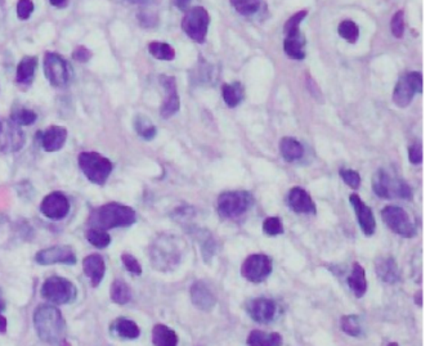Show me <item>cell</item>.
Returning a JSON list of instances; mask_svg holds the SVG:
<instances>
[{
    "label": "cell",
    "mask_w": 439,
    "mask_h": 346,
    "mask_svg": "<svg viewBox=\"0 0 439 346\" xmlns=\"http://www.w3.org/2000/svg\"><path fill=\"white\" fill-rule=\"evenodd\" d=\"M33 322L38 336L44 343L62 345L66 341V322L54 305H39L34 312Z\"/></svg>",
    "instance_id": "6da1fadb"
},
{
    "label": "cell",
    "mask_w": 439,
    "mask_h": 346,
    "mask_svg": "<svg viewBox=\"0 0 439 346\" xmlns=\"http://www.w3.org/2000/svg\"><path fill=\"white\" fill-rule=\"evenodd\" d=\"M137 222V213L131 206L119 202H108L96 207L88 218L89 228L110 231L115 228L131 227Z\"/></svg>",
    "instance_id": "7a4b0ae2"
},
{
    "label": "cell",
    "mask_w": 439,
    "mask_h": 346,
    "mask_svg": "<svg viewBox=\"0 0 439 346\" xmlns=\"http://www.w3.org/2000/svg\"><path fill=\"white\" fill-rule=\"evenodd\" d=\"M186 245L182 239L173 234L160 236L152 243L149 250V257L155 269L158 271H172L177 268L182 260Z\"/></svg>",
    "instance_id": "3957f363"
},
{
    "label": "cell",
    "mask_w": 439,
    "mask_h": 346,
    "mask_svg": "<svg viewBox=\"0 0 439 346\" xmlns=\"http://www.w3.org/2000/svg\"><path fill=\"white\" fill-rule=\"evenodd\" d=\"M77 164L88 181L97 186H103L114 170L111 160L98 152H82L77 157Z\"/></svg>",
    "instance_id": "277c9868"
},
{
    "label": "cell",
    "mask_w": 439,
    "mask_h": 346,
    "mask_svg": "<svg viewBox=\"0 0 439 346\" xmlns=\"http://www.w3.org/2000/svg\"><path fill=\"white\" fill-rule=\"evenodd\" d=\"M254 200L249 192L231 190L218 197V213L224 219H239L249 211Z\"/></svg>",
    "instance_id": "5b68a950"
},
{
    "label": "cell",
    "mask_w": 439,
    "mask_h": 346,
    "mask_svg": "<svg viewBox=\"0 0 439 346\" xmlns=\"http://www.w3.org/2000/svg\"><path fill=\"white\" fill-rule=\"evenodd\" d=\"M40 295L52 304H71L77 297V289L71 280L59 276H52L44 280Z\"/></svg>",
    "instance_id": "8992f818"
},
{
    "label": "cell",
    "mask_w": 439,
    "mask_h": 346,
    "mask_svg": "<svg viewBox=\"0 0 439 346\" xmlns=\"http://www.w3.org/2000/svg\"><path fill=\"white\" fill-rule=\"evenodd\" d=\"M373 190L381 198H411L412 192L406 181L393 178L385 170H378L373 176Z\"/></svg>",
    "instance_id": "52a82bcc"
},
{
    "label": "cell",
    "mask_w": 439,
    "mask_h": 346,
    "mask_svg": "<svg viewBox=\"0 0 439 346\" xmlns=\"http://www.w3.org/2000/svg\"><path fill=\"white\" fill-rule=\"evenodd\" d=\"M210 25V16L202 7H193L187 10L182 20V30L193 42H205Z\"/></svg>",
    "instance_id": "ba28073f"
},
{
    "label": "cell",
    "mask_w": 439,
    "mask_h": 346,
    "mask_svg": "<svg viewBox=\"0 0 439 346\" xmlns=\"http://www.w3.org/2000/svg\"><path fill=\"white\" fill-rule=\"evenodd\" d=\"M381 218L392 231L405 239H412L417 230L405 209L399 206H387L381 211Z\"/></svg>",
    "instance_id": "9c48e42d"
},
{
    "label": "cell",
    "mask_w": 439,
    "mask_h": 346,
    "mask_svg": "<svg viewBox=\"0 0 439 346\" xmlns=\"http://www.w3.org/2000/svg\"><path fill=\"white\" fill-rule=\"evenodd\" d=\"M43 65H44L45 77L48 79L52 86L59 88V89L66 88L71 79V71L65 58L61 57L59 53L48 52L44 56Z\"/></svg>",
    "instance_id": "30bf717a"
},
{
    "label": "cell",
    "mask_w": 439,
    "mask_h": 346,
    "mask_svg": "<svg viewBox=\"0 0 439 346\" xmlns=\"http://www.w3.org/2000/svg\"><path fill=\"white\" fill-rule=\"evenodd\" d=\"M25 133L12 120L0 119V153L8 155L24 149Z\"/></svg>",
    "instance_id": "8fae6325"
},
{
    "label": "cell",
    "mask_w": 439,
    "mask_h": 346,
    "mask_svg": "<svg viewBox=\"0 0 439 346\" xmlns=\"http://www.w3.org/2000/svg\"><path fill=\"white\" fill-rule=\"evenodd\" d=\"M274 265L269 256L253 254L241 265V276L253 283H260L269 277Z\"/></svg>",
    "instance_id": "7c38bea8"
},
{
    "label": "cell",
    "mask_w": 439,
    "mask_h": 346,
    "mask_svg": "<svg viewBox=\"0 0 439 346\" xmlns=\"http://www.w3.org/2000/svg\"><path fill=\"white\" fill-rule=\"evenodd\" d=\"M423 91V75L420 73H410L401 77L394 91L393 100L398 107H407L414 99L416 93Z\"/></svg>",
    "instance_id": "4fadbf2b"
},
{
    "label": "cell",
    "mask_w": 439,
    "mask_h": 346,
    "mask_svg": "<svg viewBox=\"0 0 439 346\" xmlns=\"http://www.w3.org/2000/svg\"><path fill=\"white\" fill-rule=\"evenodd\" d=\"M35 262L47 266L53 264H64V265H75L76 264V254L74 248L67 245H57L50 248H43L35 254Z\"/></svg>",
    "instance_id": "5bb4252c"
},
{
    "label": "cell",
    "mask_w": 439,
    "mask_h": 346,
    "mask_svg": "<svg viewBox=\"0 0 439 346\" xmlns=\"http://www.w3.org/2000/svg\"><path fill=\"white\" fill-rule=\"evenodd\" d=\"M40 213L50 220H62L70 213V201L62 192H52L43 198Z\"/></svg>",
    "instance_id": "9a60e30c"
},
{
    "label": "cell",
    "mask_w": 439,
    "mask_h": 346,
    "mask_svg": "<svg viewBox=\"0 0 439 346\" xmlns=\"http://www.w3.org/2000/svg\"><path fill=\"white\" fill-rule=\"evenodd\" d=\"M160 84L165 89L166 94L164 103L160 108V115H161V117H164V119H169V117L174 116L179 111V108H181V99H179L178 91H177L175 77L174 76L161 75L160 76Z\"/></svg>",
    "instance_id": "2e32d148"
},
{
    "label": "cell",
    "mask_w": 439,
    "mask_h": 346,
    "mask_svg": "<svg viewBox=\"0 0 439 346\" xmlns=\"http://www.w3.org/2000/svg\"><path fill=\"white\" fill-rule=\"evenodd\" d=\"M40 146L45 152H57L64 149L67 140V129L65 126L52 125L44 132H38Z\"/></svg>",
    "instance_id": "e0dca14e"
},
{
    "label": "cell",
    "mask_w": 439,
    "mask_h": 346,
    "mask_svg": "<svg viewBox=\"0 0 439 346\" xmlns=\"http://www.w3.org/2000/svg\"><path fill=\"white\" fill-rule=\"evenodd\" d=\"M349 201L352 204V206L356 211L357 219L359 223V227L366 236H373L376 230V222H375V216H373V210L366 205L362 201V198L358 195H350Z\"/></svg>",
    "instance_id": "ac0fdd59"
},
{
    "label": "cell",
    "mask_w": 439,
    "mask_h": 346,
    "mask_svg": "<svg viewBox=\"0 0 439 346\" xmlns=\"http://www.w3.org/2000/svg\"><path fill=\"white\" fill-rule=\"evenodd\" d=\"M191 301L200 310L209 312L214 308L216 299L205 282L198 280L191 286Z\"/></svg>",
    "instance_id": "d6986e66"
},
{
    "label": "cell",
    "mask_w": 439,
    "mask_h": 346,
    "mask_svg": "<svg viewBox=\"0 0 439 346\" xmlns=\"http://www.w3.org/2000/svg\"><path fill=\"white\" fill-rule=\"evenodd\" d=\"M248 313L258 323H269L276 315V304L271 299H255L248 305Z\"/></svg>",
    "instance_id": "ffe728a7"
},
{
    "label": "cell",
    "mask_w": 439,
    "mask_h": 346,
    "mask_svg": "<svg viewBox=\"0 0 439 346\" xmlns=\"http://www.w3.org/2000/svg\"><path fill=\"white\" fill-rule=\"evenodd\" d=\"M83 272L91 280V287H98L106 273L105 259L100 254L87 256L83 260Z\"/></svg>",
    "instance_id": "44dd1931"
},
{
    "label": "cell",
    "mask_w": 439,
    "mask_h": 346,
    "mask_svg": "<svg viewBox=\"0 0 439 346\" xmlns=\"http://www.w3.org/2000/svg\"><path fill=\"white\" fill-rule=\"evenodd\" d=\"M288 202L291 210L298 214H315L317 211L315 204L311 197V195L307 190L300 187H295L290 190Z\"/></svg>",
    "instance_id": "7402d4cb"
},
{
    "label": "cell",
    "mask_w": 439,
    "mask_h": 346,
    "mask_svg": "<svg viewBox=\"0 0 439 346\" xmlns=\"http://www.w3.org/2000/svg\"><path fill=\"white\" fill-rule=\"evenodd\" d=\"M38 57L26 56L18 63L16 70V83L20 86H30L38 68Z\"/></svg>",
    "instance_id": "603a6c76"
},
{
    "label": "cell",
    "mask_w": 439,
    "mask_h": 346,
    "mask_svg": "<svg viewBox=\"0 0 439 346\" xmlns=\"http://www.w3.org/2000/svg\"><path fill=\"white\" fill-rule=\"evenodd\" d=\"M111 333L114 336L123 340H135L141 336V330L138 324L132 319H128L124 317H119L117 319L111 323Z\"/></svg>",
    "instance_id": "cb8c5ba5"
},
{
    "label": "cell",
    "mask_w": 439,
    "mask_h": 346,
    "mask_svg": "<svg viewBox=\"0 0 439 346\" xmlns=\"http://www.w3.org/2000/svg\"><path fill=\"white\" fill-rule=\"evenodd\" d=\"M375 271L381 280L387 283H396L399 280L397 263L393 257H380L375 263Z\"/></svg>",
    "instance_id": "d4e9b609"
},
{
    "label": "cell",
    "mask_w": 439,
    "mask_h": 346,
    "mask_svg": "<svg viewBox=\"0 0 439 346\" xmlns=\"http://www.w3.org/2000/svg\"><path fill=\"white\" fill-rule=\"evenodd\" d=\"M348 285L357 299L365 296L366 291H367V280H366L365 269L361 264H353L352 272L348 277Z\"/></svg>",
    "instance_id": "484cf974"
},
{
    "label": "cell",
    "mask_w": 439,
    "mask_h": 346,
    "mask_svg": "<svg viewBox=\"0 0 439 346\" xmlns=\"http://www.w3.org/2000/svg\"><path fill=\"white\" fill-rule=\"evenodd\" d=\"M178 335L165 324H156L152 329V344L155 346H178Z\"/></svg>",
    "instance_id": "4316f807"
},
{
    "label": "cell",
    "mask_w": 439,
    "mask_h": 346,
    "mask_svg": "<svg viewBox=\"0 0 439 346\" xmlns=\"http://www.w3.org/2000/svg\"><path fill=\"white\" fill-rule=\"evenodd\" d=\"M304 45H306V38L300 33H295L291 36H286L283 42V50L291 59L302 61L306 58Z\"/></svg>",
    "instance_id": "83f0119b"
},
{
    "label": "cell",
    "mask_w": 439,
    "mask_h": 346,
    "mask_svg": "<svg viewBox=\"0 0 439 346\" xmlns=\"http://www.w3.org/2000/svg\"><path fill=\"white\" fill-rule=\"evenodd\" d=\"M283 338L278 332H263L254 330L250 332L248 338L249 346H282Z\"/></svg>",
    "instance_id": "f1b7e54d"
},
{
    "label": "cell",
    "mask_w": 439,
    "mask_h": 346,
    "mask_svg": "<svg viewBox=\"0 0 439 346\" xmlns=\"http://www.w3.org/2000/svg\"><path fill=\"white\" fill-rule=\"evenodd\" d=\"M280 151H281L282 157L289 163L298 161L299 158H302L304 155L303 144L299 140L290 138V137L282 138L280 142Z\"/></svg>",
    "instance_id": "f546056e"
},
{
    "label": "cell",
    "mask_w": 439,
    "mask_h": 346,
    "mask_svg": "<svg viewBox=\"0 0 439 346\" xmlns=\"http://www.w3.org/2000/svg\"><path fill=\"white\" fill-rule=\"evenodd\" d=\"M110 297L115 304H128L132 300V289L125 280H115L111 283Z\"/></svg>",
    "instance_id": "4dcf8cb0"
},
{
    "label": "cell",
    "mask_w": 439,
    "mask_h": 346,
    "mask_svg": "<svg viewBox=\"0 0 439 346\" xmlns=\"http://www.w3.org/2000/svg\"><path fill=\"white\" fill-rule=\"evenodd\" d=\"M134 130L144 140H152L158 134L156 126L144 115H137L134 117Z\"/></svg>",
    "instance_id": "1f68e13d"
},
{
    "label": "cell",
    "mask_w": 439,
    "mask_h": 346,
    "mask_svg": "<svg viewBox=\"0 0 439 346\" xmlns=\"http://www.w3.org/2000/svg\"><path fill=\"white\" fill-rule=\"evenodd\" d=\"M222 96L228 107H236L244 98V88L240 83L224 84L222 86Z\"/></svg>",
    "instance_id": "d6a6232c"
},
{
    "label": "cell",
    "mask_w": 439,
    "mask_h": 346,
    "mask_svg": "<svg viewBox=\"0 0 439 346\" xmlns=\"http://www.w3.org/2000/svg\"><path fill=\"white\" fill-rule=\"evenodd\" d=\"M18 126H30L38 120V114L34 110L25 107H17L12 110L10 119Z\"/></svg>",
    "instance_id": "836d02e7"
},
{
    "label": "cell",
    "mask_w": 439,
    "mask_h": 346,
    "mask_svg": "<svg viewBox=\"0 0 439 346\" xmlns=\"http://www.w3.org/2000/svg\"><path fill=\"white\" fill-rule=\"evenodd\" d=\"M149 54L160 61H173L175 58V50L168 43L152 42L149 44Z\"/></svg>",
    "instance_id": "e575fe53"
},
{
    "label": "cell",
    "mask_w": 439,
    "mask_h": 346,
    "mask_svg": "<svg viewBox=\"0 0 439 346\" xmlns=\"http://www.w3.org/2000/svg\"><path fill=\"white\" fill-rule=\"evenodd\" d=\"M338 33L343 39H345L350 44H355L359 38V29L356 22H353L352 20L341 21L338 27Z\"/></svg>",
    "instance_id": "d590c367"
},
{
    "label": "cell",
    "mask_w": 439,
    "mask_h": 346,
    "mask_svg": "<svg viewBox=\"0 0 439 346\" xmlns=\"http://www.w3.org/2000/svg\"><path fill=\"white\" fill-rule=\"evenodd\" d=\"M87 239L91 246L97 248H106L111 243V237L107 232L96 228H89L87 231Z\"/></svg>",
    "instance_id": "8d00e7d4"
},
{
    "label": "cell",
    "mask_w": 439,
    "mask_h": 346,
    "mask_svg": "<svg viewBox=\"0 0 439 346\" xmlns=\"http://www.w3.org/2000/svg\"><path fill=\"white\" fill-rule=\"evenodd\" d=\"M233 8L242 16H253L260 9V0H231Z\"/></svg>",
    "instance_id": "74e56055"
},
{
    "label": "cell",
    "mask_w": 439,
    "mask_h": 346,
    "mask_svg": "<svg viewBox=\"0 0 439 346\" xmlns=\"http://www.w3.org/2000/svg\"><path fill=\"white\" fill-rule=\"evenodd\" d=\"M340 326H341V330L344 333H347L352 338H357L361 335L362 329H361V323L357 315H344L340 321Z\"/></svg>",
    "instance_id": "f35d334b"
},
{
    "label": "cell",
    "mask_w": 439,
    "mask_h": 346,
    "mask_svg": "<svg viewBox=\"0 0 439 346\" xmlns=\"http://www.w3.org/2000/svg\"><path fill=\"white\" fill-rule=\"evenodd\" d=\"M307 9H302V10H299L298 13H295L294 16H291L290 18L288 20V22L283 26V33H285V35H286V36H291V35L300 33V31H299V26L303 22V20L307 17Z\"/></svg>",
    "instance_id": "ab89813d"
},
{
    "label": "cell",
    "mask_w": 439,
    "mask_h": 346,
    "mask_svg": "<svg viewBox=\"0 0 439 346\" xmlns=\"http://www.w3.org/2000/svg\"><path fill=\"white\" fill-rule=\"evenodd\" d=\"M263 232L269 237L282 234L285 230H283V224H282L281 219L277 218V216L267 218L265 223H263Z\"/></svg>",
    "instance_id": "60d3db41"
},
{
    "label": "cell",
    "mask_w": 439,
    "mask_h": 346,
    "mask_svg": "<svg viewBox=\"0 0 439 346\" xmlns=\"http://www.w3.org/2000/svg\"><path fill=\"white\" fill-rule=\"evenodd\" d=\"M392 33L396 38H402L405 35V10H398L397 13L392 18L390 22Z\"/></svg>",
    "instance_id": "b9f144b4"
},
{
    "label": "cell",
    "mask_w": 439,
    "mask_h": 346,
    "mask_svg": "<svg viewBox=\"0 0 439 346\" xmlns=\"http://www.w3.org/2000/svg\"><path fill=\"white\" fill-rule=\"evenodd\" d=\"M121 263L124 265L125 269L129 273H132L134 276H141L142 265L132 254L124 253L121 255Z\"/></svg>",
    "instance_id": "7bdbcfd3"
},
{
    "label": "cell",
    "mask_w": 439,
    "mask_h": 346,
    "mask_svg": "<svg viewBox=\"0 0 439 346\" xmlns=\"http://www.w3.org/2000/svg\"><path fill=\"white\" fill-rule=\"evenodd\" d=\"M35 10L33 0H18L17 3V17L21 21H27Z\"/></svg>",
    "instance_id": "ee69618b"
},
{
    "label": "cell",
    "mask_w": 439,
    "mask_h": 346,
    "mask_svg": "<svg viewBox=\"0 0 439 346\" xmlns=\"http://www.w3.org/2000/svg\"><path fill=\"white\" fill-rule=\"evenodd\" d=\"M340 176L344 183L348 184L349 187L353 190H357L361 186V176L355 170H350V169L340 170Z\"/></svg>",
    "instance_id": "f6af8a7d"
},
{
    "label": "cell",
    "mask_w": 439,
    "mask_h": 346,
    "mask_svg": "<svg viewBox=\"0 0 439 346\" xmlns=\"http://www.w3.org/2000/svg\"><path fill=\"white\" fill-rule=\"evenodd\" d=\"M138 21L141 24L142 27L144 29H154L158 24V17L156 13L149 12V10H142L138 15Z\"/></svg>",
    "instance_id": "bcb514c9"
},
{
    "label": "cell",
    "mask_w": 439,
    "mask_h": 346,
    "mask_svg": "<svg viewBox=\"0 0 439 346\" xmlns=\"http://www.w3.org/2000/svg\"><path fill=\"white\" fill-rule=\"evenodd\" d=\"M93 57V53L89 48L84 47V45H79L75 48L73 52V58H74L76 62H80V63H87L91 61Z\"/></svg>",
    "instance_id": "7dc6e473"
},
{
    "label": "cell",
    "mask_w": 439,
    "mask_h": 346,
    "mask_svg": "<svg viewBox=\"0 0 439 346\" xmlns=\"http://www.w3.org/2000/svg\"><path fill=\"white\" fill-rule=\"evenodd\" d=\"M408 158L411 164L420 165L423 163V147L420 143H415L408 149Z\"/></svg>",
    "instance_id": "c3c4849f"
},
{
    "label": "cell",
    "mask_w": 439,
    "mask_h": 346,
    "mask_svg": "<svg viewBox=\"0 0 439 346\" xmlns=\"http://www.w3.org/2000/svg\"><path fill=\"white\" fill-rule=\"evenodd\" d=\"M131 4H135V6H143V7H149V6H155L158 4L161 0H125Z\"/></svg>",
    "instance_id": "681fc988"
},
{
    "label": "cell",
    "mask_w": 439,
    "mask_h": 346,
    "mask_svg": "<svg viewBox=\"0 0 439 346\" xmlns=\"http://www.w3.org/2000/svg\"><path fill=\"white\" fill-rule=\"evenodd\" d=\"M173 4H174L177 8L181 9V10H186V9H188V7H190L191 0H173Z\"/></svg>",
    "instance_id": "f907efd6"
},
{
    "label": "cell",
    "mask_w": 439,
    "mask_h": 346,
    "mask_svg": "<svg viewBox=\"0 0 439 346\" xmlns=\"http://www.w3.org/2000/svg\"><path fill=\"white\" fill-rule=\"evenodd\" d=\"M50 6L56 8H66L68 6V0H50Z\"/></svg>",
    "instance_id": "816d5d0a"
},
{
    "label": "cell",
    "mask_w": 439,
    "mask_h": 346,
    "mask_svg": "<svg viewBox=\"0 0 439 346\" xmlns=\"http://www.w3.org/2000/svg\"><path fill=\"white\" fill-rule=\"evenodd\" d=\"M7 327H8L7 318L0 314V333H6V332H7Z\"/></svg>",
    "instance_id": "f5cc1de1"
},
{
    "label": "cell",
    "mask_w": 439,
    "mask_h": 346,
    "mask_svg": "<svg viewBox=\"0 0 439 346\" xmlns=\"http://www.w3.org/2000/svg\"><path fill=\"white\" fill-rule=\"evenodd\" d=\"M415 303H416V305H419V306H423V291L416 292V295H415Z\"/></svg>",
    "instance_id": "db71d44e"
},
{
    "label": "cell",
    "mask_w": 439,
    "mask_h": 346,
    "mask_svg": "<svg viewBox=\"0 0 439 346\" xmlns=\"http://www.w3.org/2000/svg\"><path fill=\"white\" fill-rule=\"evenodd\" d=\"M6 305H7L6 304V300H4L3 292H1V289H0V314L6 310Z\"/></svg>",
    "instance_id": "11a10c76"
},
{
    "label": "cell",
    "mask_w": 439,
    "mask_h": 346,
    "mask_svg": "<svg viewBox=\"0 0 439 346\" xmlns=\"http://www.w3.org/2000/svg\"><path fill=\"white\" fill-rule=\"evenodd\" d=\"M387 346H399V345H398L397 343H390V344H388V345Z\"/></svg>",
    "instance_id": "9f6ffc18"
}]
</instances>
